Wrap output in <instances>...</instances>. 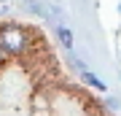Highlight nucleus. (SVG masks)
I'll return each mask as SVG.
<instances>
[{
    "label": "nucleus",
    "mask_w": 121,
    "mask_h": 116,
    "mask_svg": "<svg viewBox=\"0 0 121 116\" xmlns=\"http://www.w3.org/2000/svg\"><path fill=\"white\" fill-rule=\"evenodd\" d=\"M59 38L65 41V46H73V38H70V32H67V30H59Z\"/></svg>",
    "instance_id": "nucleus-1"
}]
</instances>
